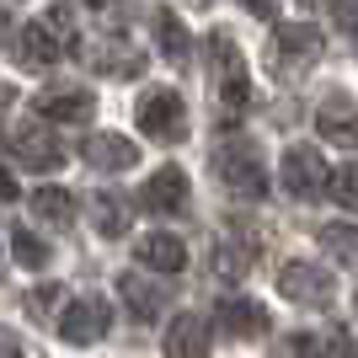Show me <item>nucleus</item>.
<instances>
[{"label": "nucleus", "instance_id": "nucleus-17", "mask_svg": "<svg viewBox=\"0 0 358 358\" xmlns=\"http://www.w3.org/2000/svg\"><path fill=\"white\" fill-rule=\"evenodd\" d=\"M86 214H91V224H96V236H107V241L129 236V224H134V203L123 193H107V187L86 198Z\"/></svg>", "mask_w": 358, "mask_h": 358}, {"label": "nucleus", "instance_id": "nucleus-10", "mask_svg": "<svg viewBox=\"0 0 358 358\" xmlns=\"http://www.w3.org/2000/svg\"><path fill=\"white\" fill-rule=\"evenodd\" d=\"M32 113L48 123H91L96 118V96L91 86H75V80H59V86H48L32 96Z\"/></svg>", "mask_w": 358, "mask_h": 358}, {"label": "nucleus", "instance_id": "nucleus-15", "mask_svg": "<svg viewBox=\"0 0 358 358\" xmlns=\"http://www.w3.org/2000/svg\"><path fill=\"white\" fill-rule=\"evenodd\" d=\"M80 161H86L91 171H129V166L139 161V145L129 134H91L86 145H80Z\"/></svg>", "mask_w": 358, "mask_h": 358}, {"label": "nucleus", "instance_id": "nucleus-31", "mask_svg": "<svg viewBox=\"0 0 358 358\" xmlns=\"http://www.w3.org/2000/svg\"><path fill=\"white\" fill-rule=\"evenodd\" d=\"M241 6H246L252 16H262V22H273V16H278V0H241Z\"/></svg>", "mask_w": 358, "mask_h": 358}, {"label": "nucleus", "instance_id": "nucleus-4", "mask_svg": "<svg viewBox=\"0 0 358 358\" xmlns=\"http://www.w3.org/2000/svg\"><path fill=\"white\" fill-rule=\"evenodd\" d=\"M209 70H214L220 107L230 113V118L246 113V102H252V75H246V54H241V43L230 38V27H214L209 32Z\"/></svg>", "mask_w": 358, "mask_h": 358}, {"label": "nucleus", "instance_id": "nucleus-27", "mask_svg": "<svg viewBox=\"0 0 358 358\" xmlns=\"http://www.w3.org/2000/svg\"><path fill=\"white\" fill-rule=\"evenodd\" d=\"M327 11H331V22H337L348 38H358V0H327Z\"/></svg>", "mask_w": 358, "mask_h": 358}, {"label": "nucleus", "instance_id": "nucleus-22", "mask_svg": "<svg viewBox=\"0 0 358 358\" xmlns=\"http://www.w3.org/2000/svg\"><path fill=\"white\" fill-rule=\"evenodd\" d=\"M11 257H16L27 273H43L48 262H54V246H48L32 224H11Z\"/></svg>", "mask_w": 358, "mask_h": 358}, {"label": "nucleus", "instance_id": "nucleus-5", "mask_svg": "<svg viewBox=\"0 0 358 358\" xmlns=\"http://www.w3.org/2000/svg\"><path fill=\"white\" fill-rule=\"evenodd\" d=\"M134 118H139V134L155 139V145H182L187 139V102L171 86H150L139 96Z\"/></svg>", "mask_w": 358, "mask_h": 358}, {"label": "nucleus", "instance_id": "nucleus-12", "mask_svg": "<svg viewBox=\"0 0 358 358\" xmlns=\"http://www.w3.org/2000/svg\"><path fill=\"white\" fill-rule=\"evenodd\" d=\"M315 134L327 139V145H337V150H358V102L348 91L321 96V107H315Z\"/></svg>", "mask_w": 358, "mask_h": 358}, {"label": "nucleus", "instance_id": "nucleus-6", "mask_svg": "<svg viewBox=\"0 0 358 358\" xmlns=\"http://www.w3.org/2000/svg\"><path fill=\"white\" fill-rule=\"evenodd\" d=\"M278 182H284V193H289V198L310 203V198H327L331 166L321 161V150H315V145H289V150H284V161H278Z\"/></svg>", "mask_w": 358, "mask_h": 358}, {"label": "nucleus", "instance_id": "nucleus-1", "mask_svg": "<svg viewBox=\"0 0 358 358\" xmlns=\"http://www.w3.org/2000/svg\"><path fill=\"white\" fill-rule=\"evenodd\" d=\"M75 6L59 0V6H48V16H32L16 27V64L22 70H48V64H59L75 54Z\"/></svg>", "mask_w": 358, "mask_h": 358}, {"label": "nucleus", "instance_id": "nucleus-24", "mask_svg": "<svg viewBox=\"0 0 358 358\" xmlns=\"http://www.w3.org/2000/svg\"><path fill=\"white\" fill-rule=\"evenodd\" d=\"M299 348L310 358H358V343L348 331H327V337H299Z\"/></svg>", "mask_w": 358, "mask_h": 358}, {"label": "nucleus", "instance_id": "nucleus-21", "mask_svg": "<svg viewBox=\"0 0 358 358\" xmlns=\"http://www.w3.org/2000/svg\"><path fill=\"white\" fill-rule=\"evenodd\" d=\"M32 220L54 224V230H70L75 224V193H64V187H38V193H32Z\"/></svg>", "mask_w": 358, "mask_h": 358}, {"label": "nucleus", "instance_id": "nucleus-11", "mask_svg": "<svg viewBox=\"0 0 358 358\" xmlns=\"http://www.w3.org/2000/svg\"><path fill=\"white\" fill-rule=\"evenodd\" d=\"M11 150H16V161L32 166V171H59L70 155H64V145L54 139V129H48V118H27L22 129L11 134Z\"/></svg>", "mask_w": 358, "mask_h": 358}, {"label": "nucleus", "instance_id": "nucleus-14", "mask_svg": "<svg viewBox=\"0 0 358 358\" xmlns=\"http://www.w3.org/2000/svg\"><path fill=\"white\" fill-rule=\"evenodd\" d=\"M91 70H96V75H113V80H134V75L145 70V54H139L123 32H107V43L91 48Z\"/></svg>", "mask_w": 358, "mask_h": 358}, {"label": "nucleus", "instance_id": "nucleus-26", "mask_svg": "<svg viewBox=\"0 0 358 358\" xmlns=\"http://www.w3.org/2000/svg\"><path fill=\"white\" fill-rule=\"evenodd\" d=\"M246 268H252V257L230 252V246H220V252H214V273H220L224 284H236V278H246Z\"/></svg>", "mask_w": 358, "mask_h": 358}, {"label": "nucleus", "instance_id": "nucleus-16", "mask_svg": "<svg viewBox=\"0 0 358 358\" xmlns=\"http://www.w3.org/2000/svg\"><path fill=\"white\" fill-rule=\"evenodd\" d=\"M214 321H220L230 337H262V331H268V310H262L252 294H224Z\"/></svg>", "mask_w": 358, "mask_h": 358}, {"label": "nucleus", "instance_id": "nucleus-9", "mask_svg": "<svg viewBox=\"0 0 358 358\" xmlns=\"http://www.w3.org/2000/svg\"><path fill=\"white\" fill-rule=\"evenodd\" d=\"M187 203H193V187H187V171H182V166H161V171L139 187V209L155 214V220H177V214H187Z\"/></svg>", "mask_w": 358, "mask_h": 358}, {"label": "nucleus", "instance_id": "nucleus-19", "mask_svg": "<svg viewBox=\"0 0 358 358\" xmlns=\"http://www.w3.org/2000/svg\"><path fill=\"white\" fill-rule=\"evenodd\" d=\"M134 257H139V268H150V273H182V268H187V246H182L177 236H166V230L139 236Z\"/></svg>", "mask_w": 358, "mask_h": 358}, {"label": "nucleus", "instance_id": "nucleus-28", "mask_svg": "<svg viewBox=\"0 0 358 358\" xmlns=\"http://www.w3.org/2000/svg\"><path fill=\"white\" fill-rule=\"evenodd\" d=\"M91 11H102L107 22H113V16H129V0H86Z\"/></svg>", "mask_w": 358, "mask_h": 358}, {"label": "nucleus", "instance_id": "nucleus-32", "mask_svg": "<svg viewBox=\"0 0 358 358\" xmlns=\"http://www.w3.org/2000/svg\"><path fill=\"white\" fill-rule=\"evenodd\" d=\"M0 48H6V11H0Z\"/></svg>", "mask_w": 358, "mask_h": 358}, {"label": "nucleus", "instance_id": "nucleus-13", "mask_svg": "<svg viewBox=\"0 0 358 358\" xmlns=\"http://www.w3.org/2000/svg\"><path fill=\"white\" fill-rule=\"evenodd\" d=\"M161 348L166 358H209V321L193 310L171 315V327L161 331Z\"/></svg>", "mask_w": 358, "mask_h": 358}, {"label": "nucleus", "instance_id": "nucleus-25", "mask_svg": "<svg viewBox=\"0 0 358 358\" xmlns=\"http://www.w3.org/2000/svg\"><path fill=\"white\" fill-rule=\"evenodd\" d=\"M327 193L337 198L343 209H353V214H358V161H343V166H337V171H331Z\"/></svg>", "mask_w": 358, "mask_h": 358}, {"label": "nucleus", "instance_id": "nucleus-29", "mask_svg": "<svg viewBox=\"0 0 358 358\" xmlns=\"http://www.w3.org/2000/svg\"><path fill=\"white\" fill-rule=\"evenodd\" d=\"M0 358H22V337L11 327H0Z\"/></svg>", "mask_w": 358, "mask_h": 358}, {"label": "nucleus", "instance_id": "nucleus-8", "mask_svg": "<svg viewBox=\"0 0 358 358\" xmlns=\"http://www.w3.org/2000/svg\"><path fill=\"white\" fill-rule=\"evenodd\" d=\"M278 294H284L289 305H299V310H327L337 284H331V273L315 268V262H289V268L278 273Z\"/></svg>", "mask_w": 358, "mask_h": 358}, {"label": "nucleus", "instance_id": "nucleus-18", "mask_svg": "<svg viewBox=\"0 0 358 358\" xmlns=\"http://www.w3.org/2000/svg\"><path fill=\"white\" fill-rule=\"evenodd\" d=\"M166 294H171V289H161V278H145V273H123L118 278V299L129 305L134 321H155L161 305H166Z\"/></svg>", "mask_w": 358, "mask_h": 358}, {"label": "nucleus", "instance_id": "nucleus-2", "mask_svg": "<svg viewBox=\"0 0 358 358\" xmlns=\"http://www.w3.org/2000/svg\"><path fill=\"white\" fill-rule=\"evenodd\" d=\"M214 177L224 182V193H230V198H246V203H257V198L268 193V166H262V150H257V139H246V134H224L220 145H214Z\"/></svg>", "mask_w": 358, "mask_h": 358}, {"label": "nucleus", "instance_id": "nucleus-33", "mask_svg": "<svg viewBox=\"0 0 358 358\" xmlns=\"http://www.w3.org/2000/svg\"><path fill=\"white\" fill-rule=\"evenodd\" d=\"M0 262H6V252H0Z\"/></svg>", "mask_w": 358, "mask_h": 358}, {"label": "nucleus", "instance_id": "nucleus-30", "mask_svg": "<svg viewBox=\"0 0 358 358\" xmlns=\"http://www.w3.org/2000/svg\"><path fill=\"white\" fill-rule=\"evenodd\" d=\"M16 198H22V187H16V177L0 166V203H16Z\"/></svg>", "mask_w": 358, "mask_h": 358}, {"label": "nucleus", "instance_id": "nucleus-20", "mask_svg": "<svg viewBox=\"0 0 358 358\" xmlns=\"http://www.w3.org/2000/svg\"><path fill=\"white\" fill-rule=\"evenodd\" d=\"M155 48L166 54V64H187L193 59V43H187V27H182L177 11H155Z\"/></svg>", "mask_w": 358, "mask_h": 358}, {"label": "nucleus", "instance_id": "nucleus-23", "mask_svg": "<svg viewBox=\"0 0 358 358\" xmlns=\"http://www.w3.org/2000/svg\"><path fill=\"white\" fill-rule=\"evenodd\" d=\"M321 246H327L331 262L358 268V230H353V224H327V230H321Z\"/></svg>", "mask_w": 358, "mask_h": 358}, {"label": "nucleus", "instance_id": "nucleus-3", "mask_svg": "<svg viewBox=\"0 0 358 358\" xmlns=\"http://www.w3.org/2000/svg\"><path fill=\"white\" fill-rule=\"evenodd\" d=\"M321 54H327V38L310 27V22H289V27H278L268 38V48H262V59H268V70L278 75V80H299V75H310L315 64H321Z\"/></svg>", "mask_w": 358, "mask_h": 358}, {"label": "nucleus", "instance_id": "nucleus-7", "mask_svg": "<svg viewBox=\"0 0 358 358\" xmlns=\"http://www.w3.org/2000/svg\"><path fill=\"white\" fill-rule=\"evenodd\" d=\"M107 327H113V299H107V294H75L70 305L59 310V337L70 348L102 343Z\"/></svg>", "mask_w": 358, "mask_h": 358}]
</instances>
